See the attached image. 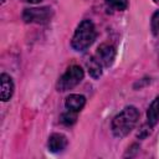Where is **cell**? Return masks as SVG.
Returning <instances> with one entry per match:
<instances>
[{"label": "cell", "mask_w": 159, "mask_h": 159, "mask_svg": "<svg viewBox=\"0 0 159 159\" xmlns=\"http://www.w3.org/2000/svg\"><path fill=\"white\" fill-rule=\"evenodd\" d=\"M139 118V112L134 106L125 107L120 113H118L112 120V132L117 138H123L128 135L135 127Z\"/></svg>", "instance_id": "6da1fadb"}, {"label": "cell", "mask_w": 159, "mask_h": 159, "mask_svg": "<svg viewBox=\"0 0 159 159\" xmlns=\"http://www.w3.org/2000/svg\"><path fill=\"white\" fill-rule=\"evenodd\" d=\"M97 32L94 24L91 20H83L76 29L75 35L72 37L71 45L75 51L82 52L86 51L96 40Z\"/></svg>", "instance_id": "7a4b0ae2"}, {"label": "cell", "mask_w": 159, "mask_h": 159, "mask_svg": "<svg viewBox=\"0 0 159 159\" xmlns=\"http://www.w3.org/2000/svg\"><path fill=\"white\" fill-rule=\"evenodd\" d=\"M83 70L77 66V65H73L71 67L67 68V71L60 77V80L57 81V91L60 92H66L71 88H73L75 86H77L82 80H83Z\"/></svg>", "instance_id": "3957f363"}, {"label": "cell", "mask_w": 159, "mask_h": 159, "mask_svg": "<svg viewBox=\"0 0 159 159\" xmlns=\"http://www.w3.org/2000/svg\"><path fill=\"white\" fill-rule=\"evenodd\" d=\"M53 16V10L50 6L42 7H31L25 9L22 12V19L25 22H35V24H46Z\"/></svg>", "instance_id": "277c9868"}, {"label": "cell", "mask_w": 159, "mask_h": 159, "mask_svg": "<svg viewBox=\"0 0 159 159\" xmlns=\"http://www.w3.org/2000/svg\"><path fill=\"white\" fill-rule=\"evenodd\" d=\"M116 48L113 45H109V43H102L98 46L97 48V52H96V57L97 60L102 63V66H106V67H109L112 66V63L114 62V58H116Z\"/></svg>", "instance_id": "5b68a950"}, {"label": "cell", "mask_w": 159, "mask_h": 159, "mask_svg": "<svg viewBox=\"0 0 159 159\" xmlns=\"http://www.w3.org/2000/svg\"><path fill=\"white\" fill-rule=\"evenodd\" d=\"M67 143L68 142H67L66 135H63L62 133H53L50 135L47 145H48V149L51 152L58 153V152H62L67 147Z\"/></svg>", "instance_id": "8992f818"}, {"label": "cell", "mask_w": 159, "mask_h": 159, "mask_svg": "<svg viewBox=\"0 0 159 159\" xmlns=\"http://www.w3.org/2000/svg\"><path fill=\"white\" fill-rule=\"evenodd\" d=\"M0 81H1V101L2 102H7L11 98L12 93H14L12 78L6 73H1Z\"/></svg>", "instance_id": "52a82bcc"}, {"label": "cell", "mask_w": 159, "mask_h": 159, "mask_svg": "<svg viewBox=\"0 0 159 159\" xmlns=\"http://www.w3.org/2000/svg\"><path fill=\"white\" fill-rule=\"evenodd\" d=\"M84 104H86V98L82 94H70L65 102L66 108L73 112H80L84 107Z\"/></svg>", "instance_id": "ba28073f"}, {"label": "cell", "mask_w": 159, "mask_h": 159, "mask_svg": "<svg viewBox=\"0 0 159 159\" xmlns=\"http://www.w3.org/2000/svg\"><path fill=\"white\" fill-rule=\"evenodd\" d=\"M147 119L152 127L159 123V96L155 97V99L150 103L148 112H147Z\"/></svg>", "instance_id": "9c48e42d"}, {"label": "cell", "mask_w": 159, "mask_h": 159, "mask_svg": "<svg viewBox=\"0 0 159 159\" xmlns=\"http://www.w3.org/2000/svg\"><path fill=\"white\" fill-rule=\"evenodd\" d=\"M87 65V68H88V73L91 77L93 78H98L101 75H102V63L97 60L96 56L93 57H89L86 62Z\"/></svg>", "instance_id": "30bf717a"}, {"label": "cell", "mask_w": 159, "mask_h": 159, "mask_svg": "<svg viewBox=\"0 0 159 159\" xmlns=\"http://www.w3.org/2000/svg\"><path fill=\"white\" fill-rule=\"evenodd\" d=\"M104 2L112 11H123L128 6V0H104Z\"/></svg>", "instance_id": "8fae6325"}, {"label": "cell", "mask_w": 159, "mask_h": 159, "mask_svg": "<svg viewBox=\"0 0 159 159\" xmlns=\"http://www.w3.org/2000/svg\"><path fill=\"white\" fill-rule=\"evenodd\" d=\"M77 119V112H73V111H67L65 113H62L61 116V122L65 124V125H72Z\"/></svg>", "instance_id": "7c38bea8"}, {"label": "cell", "mask_w": 159, "mask_h": 159, "mask_svg": "<svg viewBox=\"0 0 159 159\" xmlns=\"http://www.w3.org/2000/svg\"><path fill=\"white\" fill-rule=\"evenodd\" d=\"M150 27H152V32H153V35L159 36V10L154 12V15H153V17H152Z\"/></svg>", "instance_id": "4fadbf2b"}, {"label": "cell", "mask_w": 159, "mask_h": 159, "mask_svg": "<svg viewBox=\"0 0 159 159\" xmlns=\"http://www.w3.org/2000/svg\"><path fill=\"white\" fill-rule=\"evenodd\" d=\"M22 1H25V2H30V4H37V2H40L41 0H22Z\"/></svg>", "instance_id": "5bb4252c"}, {"label": "cell", "mask_w": 159, "mask_h": 159, "mask_svg": "<svg viewBox=\"0 0 159 159\" xmlns=\"http://www.w3.org/2000/svg\"><path fill=\"white\" fill-rule=\"evenodd\" d=\"M154 1H155V2H159V0H154Z\"/></svg>", "instance_id": "9a60e30c"}]
</instances>
